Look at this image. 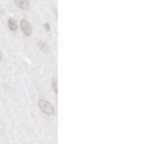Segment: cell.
Returning <instances> with one entry per match:
<instances>
[{
	"instance_id": "cell-7",
	"label": "cell",
	"mask_w": 154,
	"mask_h": 144,
	"mask_svg": "<svg viewBox=\"0 0 154 144\" xmlns=\"http://www.w3.org/2000/svg\"><path fill=\"white\" fill-rule=\"evenodd\" d=\"M45 28H46L47 31H49V30H50L49 24H48V23H45Z\"/></svg>"
},
{
	"instance_id": "cell-3",
	"label": "cell",
	"mask_w": 154,
	"mask_h": 144,
	"mask_svg": "<svg viewBox=\"0 0 154 144\" xmlns=\"http://www.w3.org/2000/svg\"><path fill=\"white\" fill-rule=\"evenodd\" d=\"M8 25L9 28H10L11 31H16L17 29V22L12 18H10L8 21Z\"/></svg>"
},
{
	"instance_id": "cell-1",
	"label": "cell",
	"mask_w": 154,
	"mask_h": 144,
	"mask_svg": "<svg viewBox=\"0 0 154 144\" xmlns=\"http://www.w3.org/2000/svg\"><path fill=\"white\" fill-rule=\"evenodd\" d=\"M38 106L41 110L47 115H52L54 113V108L48 100L42 99L38 101Z\"/></svg>"
},
{
	"instance_id": "cell-5",
	"label": "cell",
	"mask_w": 154,
	"mask_h": 144,
	"mask_svg": "<svg viewBox=\"0 0 154 144\" xmlns=\"http://www.w3.org/2000/svg\"><path fill=\"white\" fill-rule=\"evenodd\" d=\"M38 45H39V47H40V49L42 50H44L45 52H46V51L48 50V46L45 42L39 41Z\"/></svg>"
},
{
	"instance_id": "cell-8",
	"label": "cell",
	"mask_w": 154,
	"mask_h": 144,
	"mask_svg": "<svg viewBox=\"0 0 154 144\" xmlns=\"http://www.w3.org/2000/svg\"><path fill=\"white\" fill-rule=\"evenodd\" d=\"M2 59V54L1 50H0V61H1Z\"/></svg>"
},
{
	"instance_id": "cell-6",
	"label": "cell",
	"mask_w": 154,
	"mask_h": 144,
	"mask_svg": "<svg viewBox=\"0 0 154 144\" xmlns=\"http://www.w3.org/2000/svg\"><path fill=\"white\" fill-rule=\"evenodd\" d=\"M52 88H54V92L57 93V92H58V82H57V80L56 77H54L52 81Z\"/></svg>"
},
{
	"instance_id": "cell-2",
	"label": "cell",
	"mask_w": 154,
	"mask_h": 144,
	"mask_svg": "<svg viewBox=\"0 0 154 144\" xmlns=\"http://www.w3.org/2000/svg\"><path fill=\"white\" fill-rule=\"evenodd\" d=\"M20 26L21 29L23 32L24 34L27 36H29L30 34L32 33V28L31 25H30L29 22H28L26 20H23L20 22Z\"/></svg>"
},
{
	"instance_id": "cell-4",
	"label": "cell",
	"mask_w": 154,
	"mask_h": 144,
	"mask_svg": "<svg viewBox=\"0 0 154 144\" xmlns=\"http://www.w3.org/2000/svg\"><path fill=\"white\" fill-rule=\"evenodd\" d=\"M17 5L22 9H27L29 7V2L28 1H15Z\"/></svg>"
}]
</instances>
